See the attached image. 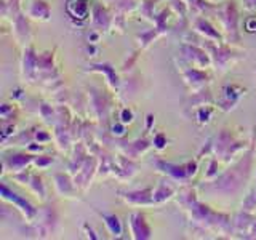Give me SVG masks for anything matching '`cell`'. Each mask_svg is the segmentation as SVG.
<instances>
[{
	"instance_id": "cell-1",
	"label": "cell",
	"mask_w": 256,
	"mask_h": 240,
	"mask_svg": "<svg viewBox=\"0 0 256 240\" xmlns=\"http://www.w3.org/2000/svg\"><path fill=\"white\" fill-rule=\"evenodd\" d=\"M132 229L134 238H149L150 237V229L144 221V216L141 213L132 214Z\"/></svg>"
},
{
	"instance_id": "cell-2",
	"label": "cell",
	"mask_w": 256,
	"mask_h": 240,
	"mask_svg": "<svg viewBox=\"0 0 256 240\" xmlns=\"http://www.w3.org/2000/svg\"><path fill=\"white\" fill-rule=\"evenodd\" d=\"M88 0H70L68 8H76V10H69V14L77 16L80 20H85L88 14Z\"/></svg>"
},
{
	"instance_id": "cell-3",
	"label": "cell",
	"mask_w": 256,
	"mask_h": 240,
	"mask_svg": "<svg viewBox=\"0 0 256 240\" xmlns=\"http://www.w3.org/2000/svg\"><path fill=\"white\" fill-rule=\"evenodd\" d=\"M2 194H4V197H5V198H10L12 202H14L18 206H21V210H22L24 213H26V214L29 216V218H30L32 214L36 213V210H34V208H32V206L26 202V200H21L20 197H16V194H10V192H8V189H6V186H4V188H2Z\"/></svg>"
},
{
	"instance_id": "cell-4",
	"label": "cell",
	"mask_w": 256,
	"mask_h": 240,
	"mask_svg": "<svg viewBox=\"0 0 256 240\" xmlns=\"http://www.w3.org/2000/svg\"><path fill=\"white\" fill-rule=\"evenodd\" d=\"M150 194V189H146L142 192H130V194H125V198L128 202H133V204H150V200L148 198V196Z\"/></svg>"
},
{
	"instance_id": "cell-5",
	"label": "cell",
	"mask_w": 256,
	"mask_h": 240,
	"mask_svg": "<svg viewBox=\"0 0 256 240\" xmlns=\"http://www.w3.org/2000/svg\"><path fill=\"white\" fill-rule=\"evenodd\" d=\"M102 218H104V221H106L108 228H109V230L112 232V234L118 236L120 230H122V228H120V221H118L117 216L116 214H104Z\"/></svg>"
},
{
	"instance_id": "cell-6",
	"label": "cell",
	"mask_w": 256,
	"mask_h": 240,
	"mask_svg": "<svg viewBox=\"0 0 256 240\" xmlns=\"http://www.w3.org/2000/svg\"><path fill=\"white\" fill-rule=\"evenodd\" d=\"M173 194V190L170 189V188H165V184H162V186H160L158 188V190L156 192V197H154V200H157V202H162V200H165V198H168V197H170Z\"/></svg>"
},
{
	"instance_id": "cell-7",
	"label": "cell",
	"mask_w": 256,
	"mask_h": 240,
	"mask_svg": "<svg viewBox=\"0 0 256 240\" xmlns=\"http://www.w3.org/2000/svg\"><path fill=\"white\" fill-rule=\"evenodd\" d=\"M132 120H133V114H132V110L124 109V110H122V124H130Z\"/></svg>"
},
{
	"instance_id": "cell-8",
	"label": "cell",
	"mask_w": 256,
	"mask_h": 240,
	"mask_svg": "<svg viewBox=\"0 0 256 240\" xmlns=\"http://www.w3.org/2000/svg\"><path fill=\"white\" fill-rule=\"evenodd\" d=\"M186 173H188V176H192V174H196V172H197V164L196 162H189L188 165H186Z\"/></svg>"
},
{
	"instance_id": "cell-9",
	"label": "cell",
	"mask_w": 256,
	"mask_h": 240,
	"mask_svg": "<svg viewBox=\"0 0 256 240\" xmlns=\"http://www.w3.org/2000/svg\"><path fill=\"white\" fill-rule=\"evenodd\" d=\"M166 144V141H165V138H164V134H157L156 136V146L158 148V149H162L164 146Z\"/></svg>"
},
{
	"instance_id": "cell-10",
	"label": "cell",
	"mask_w": 256,
	"mask_h": 240,
	"mask_svg": "<svg viewBox=\"0 0 256 240\" xmlns=\"http://www.w3.org/2000/svg\"><path fill=\"white\" fill-rule=\"evenodd\" d=\"M112 130H114V133H116V134H118V136H122V134L125 133L124 125H116L114 128H112Z\"/></svg>"
}]
</instances>
